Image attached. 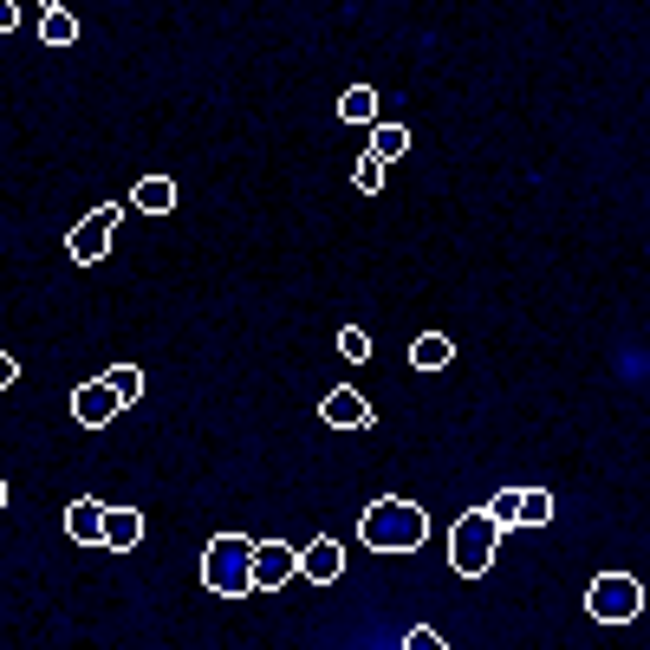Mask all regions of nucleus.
Masks as SVG:
<instances>
[{
    "label": "nucleus",
    "instance_id": "obj_22",
    "mask_svg": "<svg viewBox=\"0 0 650 650\" xmlns=\"http://www.w3.org/2000/svg\"><path fill=\"white\" fill-rule=\"evenodd\" d=\"M404 650H443V632H436V625H410V632H404Z\"/></svg>",
    "mask_w": 650,
    "mask_h": 650
},
{
    "label": "nucleus",
    "instance_id": "obj_8",
    "mask_svg": "<svg viewBox=\"0 0 650 650\" xmlns=\"http://www.w3.org/2000/svg\"><path fill=\"white\" fill-rule=\"evenodd\" d=\"M319 417H326L332 430H365V423H371V404H365L358 384H332L326 404H319Z\"/></svg>",
    "mask_w": 650,
    "mask_h": 650
},
{
    "label": "nucleus",
    "instance_id": "obj_11",
    "mask_svg": "<svg viewBox=\"0 0 650 650\" xmlns=\"http://www.w3.org/2000/svg\"><path fill=\"white\" fill-rule=\"evenodd\" d=\"M104 547L111 553H137L143 547V514L137 508H104Z\"/></svg>",
    "mask_w": 650,
    "mask_h": 650
},
{
    "label": "nucleus",
    "instance_id": "obj_15",
    "mask_svg": "<svg viewBox=\"0 0 650 650\" xmlns=\"http://www.w3.org/2000/svg\"><path fill=\"white\" fill-rule=\"evenodd\" d=\"M365 130H371V156H384V163H397V156L410 150V124L378 117V124H365Z\"/></svg>",
    "mask_w": 650,
    "mask_h": 650
},
{
    "label": "nucleus",
    "instance_id": "obj_24",
    "mask_svg": "<svg viewBox=\"0 0 650 650\" xmlns=\"http://www.w3.org/2000/svg\"><path fill=\"white\" fill-rule=\"evenodd\" d=\"M13 378H20V365H13V358H7V352H0V391H7V384H13Z\"/></svg>",
    "mask_w": 650,
    "mask_h": 650
},
{
    "label": "nucleus",
    "instance_id": "obj_18",
    "mask_svg": "<svg viewBox=\"0 0 650 650\" xmlns=\"http://www.w3.org/2000/svg\"><path fill=\"white\" fill-rule=\"evenodd\" d=\"M553 521V495L547 488H521V514H514V527H547Z\"/></svg>",
    "mask_w": 650,
    "mask_h": 650
},
{
    "label": "nucleus",
    "instance_id": "obj_26",
    "mask_svg": "<svg viewBox=\"0 0 650 650\" xmlns=\"http://www.w3.org/2000/svg\"><path fill=\"white\" fill-rule=\"evenodd\" d=\"M0 508H7V482H0Z\"/></svg>",
    "mask_w": 650,
    "mask_h": 650
},
{
    "label": "nucleus",
    "instance_id": "obj_6",
    "mask_svg": "<svg viewBox=\"0 0 650 650\" xmlns=\"http://www.w3.org/2000/svg\"><path fill=\"white\" fill-rule=\"evenodd\" d=\"M286 579H299V547H286V540H254V592H280Z\"/></svg>",
    "mask_w": 650,
    "mask_h": 650
},
{
    "label": "nucleus",
    "instance_id": "obj_20",
    "mask_svg": "<svg viewBox=\"0 0 650 650\" xmlns=\"http://www.w3.org/2000/svg\"><path fill=\"white\" fill-rule=\"evenodd\" d=\"M339 358L345 365H371V332L365 326H339Z\"/></svg>",
    "mask_w": 650,
    "mask_h": 650
},
{
    "label": "nucleus",
    "instance_id": "obj_23",
    "mask_svg": "<svg viewBox=\"0 0 650 650\" xmlns=\"http://www.w3.org/2000/svg\"><path fill=\"white\" fill-rule=\"evenodd\" d=\"M20 33V0H0V39Z\"/></svg>",
    "mask_w": 650,
    "mask_h": 650
},
{
    "label": "nucleus",
    "instance_id": "obj_17",
    "mask_svg": "<svg viewBox=\"0 0 650 650\" xmlns=\"http://www.w3.org/2000/svg\"><path fill=\"white\" fill-rule=\"evenodd\" d=\"M104 384L117 391V404H124V410L143 397V371H137V365H104Z\"/></svg>",
    "mask_w": 650,
    "mask_h": 650
},
{
    "label": "nucleus",
    "instance_id": "obj_13",
    "mask_svg": "<svg viewBox=\"0 0 650 650\" xmlns=\"http://www.w3.org/2000/svg\"><path fill=\"white\" fill-rule=\"evenodd\" d=\"M130 208H143V215H169V208H176V182H169V176H143V182L130 189Z\"/></svg>",
    "mask_w": 650,
    "mask_h": 650
},
{
    "label": "nucleus",
    "instance_id": "obj_19",
    "mask_svg": "<svg viewBox=\"0 0 650 650\" xmlns=\"http://www.w3.org/2000/svg\"><path fill=\"white\" fill-rule=\"evenodd\" d=\"M384 176H391V163H384V156H371V150L352 163V182H358V195H378V189H384Z\"/></svg>",
    "mask_w": 650,
    "mask_h": 650
},
{
    "label": "nucleus",
    "instance_id": "obj_12",
    "mask_svg": "<svg viewBox=\"0 0 650 650\" xmlns=\"http://www.w3.org/2000/svg\"><path fill=\"white\" fill-rule=\"evenodd\" d=\"M410 365H417V371H449V365H456V339H449V332L410 339Z\"/></svg>",
    "mask_w": 650,
    "mask_h": 650
},
{
    "label": "nucleus",
    "instance_id": "obj_5",
    "mask_svg": "<svg viewBox=\"0 0 650 650\" xmlns=\"http://www.w3.org/2000/svg\"><path fill=\"white\" fill-rule=\"evenodd\" d=\"M117 221H124V202H104V208H91L85 221H72L65 260H72V267H98V260L111 254V241H117Z\"/></svg>",
    "mask_w": 650,
    "mask_h": 650
},
{
    "label": "nucleus",
    "instance_id": "obj_21",
    "mask_svg": "<svg viewBox=\"0 0 650 650\" xmlns=\"http://www.w3.org/2000/svg\"><path fill=\"white\" fill-rule=\"evenodd\" d=\"M514 514H521V488H495V495H488V521H495V527H514Z\"/></svg>",
    "mask_w": 650,
    "mask_h": 650
},
{
    "label": "nucleus",
    "instance_id": "obj_14",
    "mask_svg": "<svg viewBox=\"0 0 650 650\" xmlns=\"http://www.w3.org/2000/svg\"><path fill=\"white\" fill-rule=\"evenodd\" d=\"M339 124H378V91L371 85H345L339 91Z\"/></svg>",
    "mask_w": 650,
    "mask_h": 650
},
{
    "label": "nucleus",
    "instance_id": "obj_2",
    "mask_svg": "<svg viewBox=\"0 0 650 650\" xmlns=\"http://www.w3.org/2000/svg\"><path fill=\"white\" fill-rule=\"evenodd\" d=\"M202 586L215 599H247L254 592V540L247 534H215L202 547Z\"/></svg>",
    "mask_w": 650,
    "mask_h": 650
},
{
    "label": "nucleus",
    "instance_id": "obj_25",
    "mask_svg": "<svg viewBox=\"0 0 650 650\" xmlns=\"http://www.w3.org/2000/svg\"><path fill=\"white\" fill-rule=\"evenodd\" d=\"M46 7H65V0H39V13H46Z\"/></svg>",
    "mask_w": 650,
    "mask_h": 650
},
{
    "label": "nucleus",
    "instance_id": "obj_1",
    "mask_svg": "<svg viewBox=\"0 0 650 650\" xmlns=\"http://www.w3.org/2000/svg\"><path fill=\"white\" fill-rule=\"evenodd\" d=\"M358 540H365L371 553H423V540H430V514H423L417 501L378 495V501L365 508V521H358Z\"/></svg>",
    "mask_w": 650,
    "mask_h": 650
},
{
    "label": "nucleus",
    "instance_id": "obj_4",
    "mask_svg": "<svg viewBox=\"0 0 650 650\" xmlns=\"http://www.w3.org/2000/svg\"><path fill=\"white\" fill-rule=\"evenodd\" d=\"M638 612H645V586L632 573H599L586 586V619L592 625H632Z\"/></svg>",
    "mask_w": 650,
    "mask_h": 650
},
{
    "label": "nucleus",
    "instance_id": "obj_7",
    "mask_svg": "<svg viewBox=\"0 0 650 650\" xmlns=\"http://www.w3.org/2000/svg\"><path fill=\"white\" fill-rule=\"evenodd\" d=\"M117 410H124V404H117V391H111L104 378H85V384H72V423H78V430H104Z\"/></svg>",
    "mask_w": 650,
    "mask_h": 650
},
{
    "label": "nucleus",
    "instance_id": "obj_16",
    "mask_svg": "<svg viewBox=\"0 0 650 650\" xmlns=\"http://www.w3.org/2000/svg\"><path fill=\"white\" fill-rule=\"evenodd\" d=\"M39 39H46V46H78V20H72L65 7H46V13H39Z\"/></svg>",
    "mask_w": 650,
    "mask_h": 650
},
{
    "label": "nucleus",
    "instance_id": "obj_3",
    "mask_svg": "<svg viewBox=\"0 0 650 650\" xmlns=\"http://www.w3.org/2000/svg\"><path fill=\"white\" fill-rule=\"evenodd\" d=\"M495 547H501V527L488 521V508H469L456 527H449V566L462 579H482L495 566Z\"/></svg>",
    "mask_w": 650,
    "mask_h": 650
},
{
    "label": "nucleus",
    "instance_id": "obj_9",
    "mask_svg": "<svg viewBox=\"0 0 650 650\" xmlns=\"http://www.w3.org/2000/svg\"><path fill=\"white\" fill-rule=\"evenodd\" d=\"M65 540H78V547H104V501L78 495V501L65 508Z\"/></svg>",
    "mask_w": 650,
    "mask_h": 650
},
{
    "label": "nucleus",
    "instance_id": "obj_10",
    "mask_svg": "<svg viewBox=\"0 0 650 650\" xmlns=\"http://www.w3.org/2000/svg\"><path fill=\"white\" fill-rule=\"evenodd\" d=\"M299 573H306V579H313V586H332V579H339V573H345V547H339V540H326V534H319V540H313V547H299Z\"/></svg>",
    "mask_w": 650,
    "mask_h": 650
}]
</instances>
